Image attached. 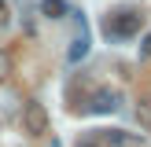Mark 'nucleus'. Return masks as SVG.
I'll return each instance as SVG.
<instances>
[{
    "mask_svg": "<svg viewBox=\"0 0 151 147\" xmlns=\"http://www.w3.org/2000/svg\"><path fill=\"white\" fill-rule=\"evenodd\" d=\"M140 15L137 11H114L107 22H103V33L111 37V41H129V37H137L140 33Z\"/></svg>",
    "mask_w": 151,
    "mask_h": 147,
    "instance_id": "nucleus-1",
    "label": "nucleus"
},
{
    "mask_svg": "<svg viewBox=\"0 0 151 147\" xmlns=\"http://www.w3.org/2000/svg\"><path fill=\"white\" fill-rule=\"evenodd\" d=\"M22 125H26L29 136H44V132H48V110H44V103H26Z\"/></svg>",
    "mask_w": 151,
    "mask_h": 147,
    "instance_id": "nucleus-2",
    "label": "nucleus"
},
{
    "mask_svg": "<svg viewBox=\"0 0 151 147\" xmlns=\"http://www.w3.org/2000/svg\"><path fill=\"white\" fill-rule=\"evenodd\" d=\"M118 99H122V96H118L114 88H96L92 99H88V110H92V114H114Z\"/></svg>",
    "mask_w": 151,
    "mask_h": 147,
    "instance_id": "nucleus-3",
    "label": "nucleus"
},
{
    "mask_svg": "<svg viewBox=\"0 0 151 147\" xmlns=\"http://www.w3.org/2000/svg\"><path fill=\"white\" fill-rule=\"evenodd\" d=\"M88 55V33H85V19H78V41L70 48V63H81Z\"/></svg>",
    "mask_w": 151,
    "mask_h": 147,
    "instance_id": "nucleus-4",
    "label": "nucleus"
},
{
    "mask_svg": "<svg viewBox=\"0 0 151 147\" xmlns=\"http://www.w3.org/2000/svg\"><path fill=\"white\" fill-rule=\"evenodd\" d=\"M137 121H140L144 132H151V96H140L137 99Z\"/></svg>",
    "mask_w": 151,
    "mask_h": 147,
    "instance_id": "nucleus-5",
    "label": "nucleus"
},
{
    "mask_svg": "<svg viewBox=\"0 0 151 147\" xmlns=\"http://www.w3.org/2000/svg\"><path fill=\"white\" fill-rule=\"evenodd\" d=\"M41 15L44 19H63L66 15V0H41Z\"/></svg>",
    "mask_w": 151,
    "mask_h": 147,
    "instance_id": "nucleus-6",
    "label": "nucleus"
},
{
    "mask_svg": "<svg viewBox=\"0 0 151 147\" xmlns=\"http://www.w3.org/2000/svg\"><path fill=\"white\" fill-rule=\"evenodd\" d=\"M103 143H111V147H129L133 136H125V132H118V129H107V132H103Z\"/></svg>",
    "mask_w": 151,
    "mask_h": 147,
    "instance_id": "nucleus-7",
    "label": "nucleus"
},
{
    "mask_svg": "<svg viewBox=\"0 0 151 147\" xmlns=\"http://www.w3.org/2000/svg\"><path fill=\"white\" fill-rule=\"evenodd\" d=\"M140 55H144V59H151V33L140 41Z\"/></svg>",
    "mask_w": 151,
    "mask_h": 147,
    "instance_id": "nucleus-8",
    "label": "nucleus"
},
{
    "mask_svg": "<svg viewBox=\"0 0 151 147\" xmlns=\"http://www.w3.org/2000/svg\"><path fill=\"white\" fill-rule=\"evenodd\" d=\"M78 147H100V143H96V140H81Z\"/></svg>",
    "mask_w": 151,
    "mask_h": 147,
    "instance_id": "nucleus-9",
    "label": "nucleus"
},
{
    "mask_svg": "<svg viewBox=\"0 0 151 147\" xmlns=\"http://www.w3.org/2000/svg\"><path fill=\"white\" fill-rule=\"evenodd\" d=\"M0 15H4V0H0Z\"/></svg>",
    "mask_w": 151,
    "mask_h": 147,
    "instance_id": "nucleus-10",
    "label": "nucleus"
},
{
    "mask_svg": "<svg viewBox=\"0 0 151 147\" xmlns=\"http://www.w3.org/2000/svg\"><path fill=\"white\" fill-rule=\"evenodd\" d=\"M52 147H59V143H52Z\"/></svg>",
    "mask_w": 151,
    "mask_h": 147,
    "instance_id": "nucleus-11",
    "label": "nucleus"
}]
</instances>
